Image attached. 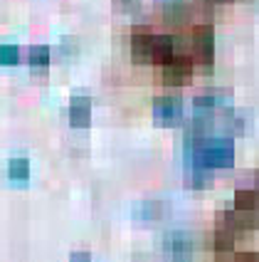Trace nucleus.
Here are the masks:
<instances>
[{
  "label": "nucleus",
  "mask_w": 259,
  "mask_h": 262,
  "mask_svg": "<svg viewBox=\"0 0 259 262\" xmlns=\"http://www.w3.org/2000/svg\"><path fill=\"white\" fill-rule=\"evenodd\" d=\"M163 255L173 262H190L195 255V237L185 230H171L163 235Z\"/></svg>",
  "instance_id": "f257e3e1"
},
{
  "label": "nucleus",
  "mask_w": 259,
  "mask_h": 262,
  "mask_svg": "<svg viewBox=\"0 0 259 262\" xmlns=\"http://www.w3.org/2000/svg\"><path fill=\"white\" fill-rule=\"evenodd\" d=\"M193 55L202 64H213L215 57V30L213 25H195L193 28Z\"/></svg>",
  "instance_id": "f03ea898"
},
{
  "label": "nucleus",
  "mask_w": 259,
  "mask_h": 262,
  "mask_svg": "<svg viewBox=\"0 0 259 262\" xmlns=\"http://www.w3.org/2000/svg\"><path fill=\"white\" fill-rule=\"evenodd\" d=\"M153 119L163 126H175L183 119V102L178 97H158L153 102Z\"/></svg>",
  "instance_id": "7ed1b4c3"
},
{
  "label": "nucleus",
  "mask_w": 259,
  "mask_h": 262,
  "mask_svg": "<svg viewBox=\"0 0 259 262\" xmlns=\"http://www.w3.org/2000/svg\"><path fill=\"white\" fill-rule=\"evenodd\" d=\"M193 74V62L185 55H175L171 62L163 64V82L171 84V87H180V84H187Z\"/></svg>",
  "instance_id": "20e7f679"
},
{
  "label": "nucleus",
  "mask_w": 259,
  "mask_h": 262,
  "mask_svg": "<svg viewBox=\"0 0 259 262\" xmlns=\"http://www.w3.org/2000/svg\"><path fill=\"white\" fill-rule=\"evenodd\" d=\"M69 121L74 129H86L91 121V99L84 94H77L69 102Z\"/></svg>",
  "instance_id": "39448f33"
},
{
  "label": "nucleus",
  "mask_w": 259,
  "mask_h": 262,
  "mask_svg": "<svg viewBox=\"0 0 259 262\" xmlns=\"http://www.w3.org/2000/svg\"><path fill=\"white\" fill-rule=\"evenodd\" d=\"M175 57V40L171 35H153L151 40V59L158 62V64H166Z\"/></svg>",
  "instance_id": "423d86ee"
},
{
  "label": "nucleus",
  "mask_w": 259,
  "mask_h": 262,
  "mask_svg": "<svg viewBox=\"0 0 259 262\" xmlns=\"http://www.w3.org/2000/svg\"><path fill=\"white\" fill-rule=\"evenodd\" d=\"M28 62L32 72H47V67H50V47L47 45H32Z\"/></svg>",
  "instance_id": "0eeeda50"
},
{
  "label": "nucleus",
  "mask_w": 259,
  "mask_h": 262,
  "mask_svg": "<svg viewBox=\"0 0 259 262\" xmlns=\"http://www.w3.org/2000/svg\"><path fill=\"white\" fill-rule=\"evenodd\" d=\"M234 208L240 213H254V210H259V190H237L234 193Z\"/></svg>",
  "instance_id": "6e6552de"
},
{
  "label": "nucleus",
  "mask_w": 259,
  "mask_h": 262,
  "mask_svg": "<svg viewBox=\"0 0 259 262\" xmlns=\"http://www.w3.org/2000/svg\"><path fill=\"white\" fill-rule=\"evenodd\" d=\"M8 178L15 181V183H28L30 161L28 159H10L8 161Z\"/></svg>",
  "instance_id": "1a4fd4ad"
},
{
  "label": "nucleus",
  "mask_w": 259,
  "mask_h": 262,
  "mask_svg": "<svg viewBox=\"0 0 259 262\" xmlns=\"http://www.w3.org/2000/svg\"><path fill=\"white\" fill-rule=\"evenodd\" d=\"M166 213V205L163 201H144V203L138 205V218L141 220H158L160 215Z\"/></svg>",
  "instance_id": "9d476101"
},
{
  "label": "nucleus",
  "mask_w": 259,
  "mask_h": 262,
  "mask_svg": "<svg viewBox=\"0 0 259 262\" xmlns=\"http://www.w3.org/2000/svg\"><path fill=\"white\" fill-rule=\"evenodd\" d=\"M17 59H20V47L15 42H3L0 45V64H5V67H13L17 64Z\"/></svg>",
  "instance_id": "9b49d317"
},
{
  "label": "nucleus",
  "mask_w": 259,
  "mask_h": 262,
  "mask_svg": "<svg viewBox=\"0 0 259 262\" xmlns=\"http://www.w3.org/2000/svg\"><path fill=\"white\" fill-rule=\"evenodd\" d=\"M72 262H91V260H89V255L82 252V255H72Z\"/></svg>",
  "instance_id": "f8f14e48"
},
{
  "label": "nucleus",
  "mask_w": 259,
  "mask_h": 262,
  "mask_svg": "<svg viewBox=\"0 0 259 262\" xmlns=\"http://www.w3.org/2000/svg\"><path fill=\"white\" fill-rule=\"evenodd\" d=\"M119 3H121V8H131V5L136 8V3H141V0H119Z\"/></svg>",
  "instance_id": "ddd939ff"
},
{
  "label": "nucleus",
  "mask_w": 259,
  "mask_h": 262,
  "mask_svg": "<svg viewBox=\"0 0 259 262\" xmlns=\"http://www.w3.org/2000/svg\"><path fill=\"white\" fill-rule=\"evenodd\" d=\"M213 3H232V0H213Z\"/></svg>",
  "instance_id": "4468645a"
}]
</instances>
